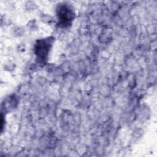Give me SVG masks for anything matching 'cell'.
Wrapping results in <instances>:
<instances>
[{"instance_id": "6da1fadb", "label": "cell", "mask_w": 157, "mask_h": 157, "mask_svg": "<svg viewBox=\"0 0 157 157\" xmlns=\"http://www.w3.org/2000/svg\"><path fill=\"white\" fill-rule=\"evenodd\" d=\"M73 13L71 9L66 6H61L58 9V17L60 20L62 21V23L64 25L69 23V21L72 19Z\"/></svg>"}]
</instances>
